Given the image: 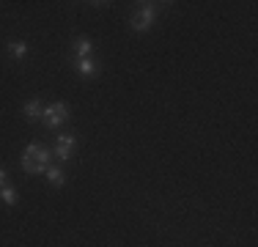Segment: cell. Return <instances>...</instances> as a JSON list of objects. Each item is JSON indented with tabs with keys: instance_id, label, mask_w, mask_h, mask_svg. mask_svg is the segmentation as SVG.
Segmentation results:
<instances>
[{
	"instance_id": "cell-3",
	"label": "cell",
	"mask_w": 258,
	"mask_h": 247,
	"mask_svg": "<svg viewBox=\"0 0 258 247\" xmlns=\"http://www.w3.org/2000/svg\"><path fill=\"white\" fill-rule=\"evenodd\" d=\"M22 157L30 159V162H39V165H44V168H49V148L42 146V143H30Z\"/></svg>"
},
{
	"instance_id": "cell-6",
	"label": "cell",
	"mask_w": 258,
	"mask_h": 247,
	"mask_svg": "<svg viewBox=\"0 0 258 247\" xmlns=\"http://www.w3.org/2000/svg\"><path fill=\"white\" fill-rule=\"evenodd\" d=\"M80 77H96V63L91 58H80Z\"/></svg>"
},
{
	"instance_id": "cell-9",
	"label": "cell",
	"mask_w": 258,
	"mask_h": 247,
	"mask_svg": "<svg viewBox=\"0 0 258 247\" xmlns=\"http://www.w3.org/2000/svg\"><path fill=\"white\" fill-rule=\"evenodd\" d=\"M8 49H11L14 58H25V55H28V44H25V41H14V44H8Z\"/></svg>"
},
{
	"instance_id": "cell-5",
	"label": "cell",
	"mask_w": 258,
	"mask_h": 247,
	"mask_svg": "<svg viewBox=\"0 0 258 247\" xmlns=\"http://www.w3.org/2000/svg\"><path fill=\"white\" fill-rule=\"evenodd\" d=\"M42 113H44V104L39 102V99H30V102L25 104V118H28V121H42Z\"/></svg>"
},
{
	"instance_id": "cell-4",
	"label": "cell",
	"mask_w": 258,
	"mask_h": 247,
	"mask_svg": "<svg viewBox=\"0 0 258 247\" xmlns=\"http://www.w3.org/2000/svg\"><path fill=\"white\" fill-rule=\"evenodd\" d=\"M71 148H74V137H71V135H61V137H58V146H55L58 159H69L71 157Z\"/></svg>"
},
{
	"instance_id": "cell-8",
	"label": "cell",
	"mask_w": 258,
	"mask_h": 247,
	"mask_svg": "<svg viewBox=\"0 0 258 247\" xmlns=\"http://www.w3.org/2000/svg\"><path fill=\"white\" fill-rule=\"evenodd\" d=\"M47 178L52 187H61L63 184V171L61 168H47Z\"/></svg>"
},
{
	"instance_id": "cell-11",
	"label": "cell",
	"mask_w": 258,
	"mask_h": 247,
	"mask_svg": "<svg viewBox=\"0 0 258 247\" xmlns=\"http://www.w3.org/2000/svg\"><path fill=\"white\" fill-rule=\"evenodd\" d=\"M22 168H25V173H42L44 171V165L30 162V159H25V157H22Z\"/></svg>"
},
{
	"instance_id": "cell-2",
	"label": "cell",
	"mask_w": 258,
	"mask_h": 247,
	"mask_svg": "<svg viewBox=\"0 0 258 247\" xmlns=\"http://www.w3.org/2000/svg\"><path fill=\"white\" fill-rule=\"evenodd\" d=\"M140 11L132 14V20H129V25H132V30H138V33H143V30H148L154 22V17H157V8H151V3H140Z\"/></svg>"
},
{
	"instance_id": "cell-7",
	"label": "cell",
	"mask_w": 258,
	"mask_h": 247,
	"mask_svg": "<svg viewBox=\"0 0 258 247\" xmlns=\"http://www.w3.org/2000/svg\"><path fill=\"white\" fill-rule=\"evenodd\" d=\"M74 49H77V55H80V58H91V49H94V44L88 39H80L74 44Z\"/></svg>"
},
{
	"instance_id": "cell-10",
	"label": "cell",
	"mask_w": 258,
	"mask_h": 247,
	"mask_svg": "<svg viewBox=\"0 0 258 247\" xmlns=\"http://www.w3.org/2000/svg\"><path fill=\"white\" fill-rule=\"evenodd\" d=\"M0 195H3L6 206H14V203H17V192L11 190V187H0Z\"/></svg>"
},
{
	"instance_id": "cell-12",
	"label": "cell",
	"mask_w": 258,
	"mask_h": 247,
	"mask_svg": "<svg viewBox=\"0 0 258 247\" xmlns=\"http://www.w3.org/2000/svg\"><path fill=\"white\" fill-rule=\"evenodd\" d=\"M0 187H6V171L0 168Z\"/></svg>"
},
{
	"instance_id": "cell-1",
	"label": "cell",
	"mask_w": 258,
	"mask_h": 247,
	"mask_svg": "<svg viewBox=\"0 0 258 247\" xmlns=\"http://www.w3.org/2000/svg\"><path fill=\"white\" fill-rule=\"evenodd\" d=\"M66 118H69V104H66V102L49 104V107H44V113H42L44 126H58V124H63Z\"/></svg>"
}]
</instances>
